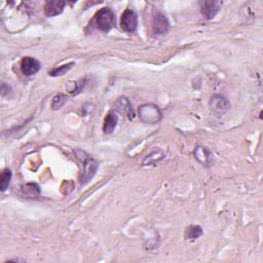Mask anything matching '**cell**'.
Returning a JSON list of instances; mask_svg holds the SVG:
<instances>
[{
	"label": "cell",
	"instance_id": "1",
	"mask_svg": "<svg viewBox=\"0 0 263 263\" xmlns=\"http://www.w3.org/2000/svg\"><path fill=\"white\" fill-rule=\"evenodd\" d=\"M77 158H79L82 162V173L80 177V184L85 185L91 181V179L95 176L98 170V162L97 160L89 155L86 152L77 149L75 151Z\"/></svg>",
	"mask_w": 263,
	"mask_h": 263
},
{
	"label": "cell",
	"instance_id": "2",
	"mask_svg": "<svg viewBox=\"0 0 263 263\" xmlns=\"http://www.w3.org/2000/svg\"><path fill=\"white\" fill-rule=\"evenodd\" d=\"M96 28L102 32H109L116 24L113 11L110 8H103L98 11L94 17Z\"/></svg>",
	"mask_w": 263,
	"mask_h": 263
},
{
	"label": "cell",
	"instance_id": "3",
	"mask_svg": "<svg viewBox=\"0 0 263 263\" xmlns=\"http://www.w3.org/2000/svg\"><path fill=\"white\" fill-rule=\"evenodd\" d=\"M140 119L147 124L158 123L162 118V113L159 107L153 103H145L138 109Z\"/></svg>",
	"mask_w": 263,
	"mask_h": 263
},
{
	"label": "cell",
	"instance_id": "4",
	"mask_svg": "<svg viewBox=\"0 0 263 263\" xmlns=\"http://www.w3.org/2000/svg\"><path fill=\"white\" fill-rule=\"evenodd\" d=\"M209 106L213 113L217 115H224L232 107V104H230V101L225 96L221 94H215L210 99Z\"/></svg>",
	"mask_w": 263,
	"mask_h": 263
},
{
	"label": "cell",
	"instance_id": "5",
	"mask_svg": "<svg viewBox=\"0 0 263 263\" xmlns=\"http://www.w3.org/2000/svg\"><path fill=\"white\" fill-rule=\"evenodd\" d=\"M193 156L194 158L199 161L204 168L210 169L215 164V156L212 153V151L203 146V145H197L193 150Z\"/></svg>",
	"mask_w": 263,
	"mask_h": 263
},
{
	"label": "cell",
	"instance_id": "6",
	"mask_svg": "<svg viewBox=\"0 0 263 263\" xmlns=\"http://www.w3.org/2000/svg\"><path fill=\"white\" fill-rule=\"evenodd\" d=\"M120 27L126 33H134L138 27V16L133 10H125L120 19Z\"/></svg>",
	"mask_w": 263,
	"mask_h": 263
},
{
	"label": "cell",
	"instance_id": "7",
	"mask_svg": "<svg viewBox=\"0 0 263 263\" xmlns=\"http://www.w3.org/2000/svg\"><path fill=\"white\" fill-rule=\"evenodd\" d=\"M170 29V23L166 15L161 12H156L152 19V31L155 35H162Z\"/></svg>",
	"mask_w": 263,
	"mask_h": 263
},
{
	"label": "cell",
	"instance_id": "8",
	"mask_svg": "<svg viewBox=\"0 0 263 263\" xmlns=\"http://www.w3.org/2000/svg\"><path fill=\"white\" fill-rule=\"evenodd\" d=\"M21 71L26 76L35 75L41 68V64L33 57H24L20 64Z\"/></svg>",
	"mask_w": 263,
	"mask_h": 263
},
{
	"label": "cell",
	"instance_id": "9",
	"mask_svg": "<svg viewBox=\"0 0 263 263\" xmlns=\"http://www.w3.org/2000/svg\"><path fill=\"white\" fill-rule=\"evenodd\" d=\"M201 13L206 20L214 19L219 13L223 3L221 2H201Z\"/></svg>",
	"mask_w": 263,
	"mask_h": 263
},
{
	"label": "cell",
	"instance_id": "10",
	"mask_svg": "<svg viewBox=\"0 0 263 263\" xmlns=\"http://www.w3.org/2000/svg\"><path fill=\"white\" fill-rule=\"evenodd\" d=\"M66 7L65 2H60V0H52V2H47L45 5V14L49 18L56 17L63 13Z\"/></svg>",
	"mask_w": 263,
	"mask_h": 263
},
{
	"label": "cell",
	"instance_id": "11",
	"mask_svg": "<svg viewBox=\"0 0 263 263\" xmlns=\"http://www.w3.org/2000/svg\"><path fill=\"white\" fill-rule=\"evenodd\" d=\"M117 122H118V115L115 111H110L105 119H104V123H103V132L104 134H112L116 125H117Z\"/></svg>",
	"mask_w": 263,
	"mask_h": 263
},
{
	"label": "cell",
	"instance_id": "12",
	"mask_svg": "<svg viewBox=\"0 0 263 263\" xmlns=\"http://www.w3.org/2000/svg\"><path fill=\"white\" fill-rule=\"evenodd\" d=\"M116 106H117L118 110H120L121 112L126 114L128 119H134L135 112H134L133 106H132V104L129 103L127 98H125V97L119 98L118 100L116 101Z\"/></svg>",
	"mask_w": 263,
	"mask_h": 263
},
{
	"label": "cell",
	"instance_id": "13",
	"mask_svg": "<svg viewBox=\"0 0 263 263\" xmlns=\"http://www.w3.org/2000/svg\"><path fill=\"white\" fill-rule=\"evenodd\" d=\"M203 236V228L200 225H190L185 229L184 238L187 241H195Z\"/></svg>",
	"mask_w": 263,
	"mask_h": 263
},
{
	"label": "cell",
	"instance_id": "14",
	"mask_svg": "<svg viewBox=\"0 0 263 263\" xmlns=\"http://www.w3.org/2000/svg\"><path fill=\"white\" fill-rule=\"evenodd\" d=\"M75 65L74 62H70V63H67V64H64V65H61L59 66V67H56L54 69H52L49 74L53 77H57V76H62L64 75L66 72H68L73 66Z\"/></svg>",
	"mask_w": 263,
	"mask_h": 263
},
{
	"label": "cell",
	"instance_id": "15",
	"mask_svg": "<svg viewBox=\"0 0 263 263\" xmlns=\"http://www.w3.org/2000/svg\"><path fill=\"white\" fill-rule=\"evenodd\" d=\"M12 177H13V174L10 169L7 168L3 171L2 180H0V189H2L3 192H5L9 188L11 181H12Z\"/></svg>",
	"mask_w": 263,
	"mask_h": 263
},
{
	"label": "cell",
	"instance_id": "16",
	"mask_svg": "<svg viewBox=\"0 0 263 263\" xmlns=\"http://www.w3.org/2000/svg\"><path fill=\"white\" fill-rule=\"evenodd\" d=\"M67 102V97L63 94H58L53 98L52 101V108L54 110H58L64 106V104Z\"/></svg>",
	"mask_w": 263,
	"mask_h": 263
},
{
	"label": "cell",
	"instance_id": "17",
	"mask_svg": "<svg viewBox=\"0 0 263 263\" xmlns=\"http://www.w3.org/2000/svg\"><path fill=\"white\" fill-rule=\"evenodd\" d=\"M12 92V89L9 84H7L6 82H3L2 83V95L3 96H6L7 94H10Z\"/></svg>",
	"mask_w": 263,
	"mask_h": 263
}]
</instances>
